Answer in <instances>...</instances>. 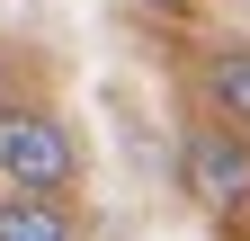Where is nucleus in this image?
<instances>
[{
	"label": "nucleus",
	"instance_id": "1",
	"mask_svg": "<svg viewBox=\"0 0 250 241\" xmlns=\"http://www.w3.org/2000/svg\"><path fill=\"white\" fill-rule=\"evenodd\" d=\"M81 179V143L54 107L36 99H0V188H27V197H62Z\"/></svg>",
	"mask_w": 250,
	"mask_h": 241
},
{
	"label": "nucleus",
	"instance_id": "2",
	"mask_svg": "<svg viewBox=\"0 0 250 241\" xmlns=\"http://www.w3.org/2000/svg\"><path fill=\"white\" fill-rule=\"evenodd\" d=\"M179 179H188L197 205L241 215V205H250V134H241V125H197L188 152H179Z\"/></svg>",
	"mask_w": 250,
	"mask_h": 241
},
{
	"label": "nucleus",
	"instance_id": "3",
	"mask_svg": "<svg viewBox=\"0 0 250 241\" xmlns=\"http://www.w3.org/2000/svg\"><path fill=\"white\" fill-rule=\"evenodd\" d=\"M0 241H81V223H72V205H62V197L9 188V197H0Z\"/></svg>",
	"mask_w": 250,
	"mask_h": 241
},
{
	"label": "nucleus",
	"instance_id": "4",
	"mask_svg": "<svg viewBox=\"0 0 250 241\" xmlns=\"http://www.w3.org/2000/svg\"><path fill=\"white\" fill-rule=\"evenodd\" d=\"M206 107H214V125H241L250 134V45H224L206 63Z\"/></svg>",
	"mask_w": 250,
	"mask_h": 241
},
{
	"label": "nucleus",
	"instance_id": "5",
	"mask_svg": "<svg viewBox=\"0 0 250 241\" xmlns=\"http://www.w3.org/2000/svg\"><path fill=\"white\" fill-rule=\"evenodd\" d=\"M143 9H188V0H143Z\"/></svg>",
	"mask_w": 250,
	"mask_h": 241
}]
</instances>
